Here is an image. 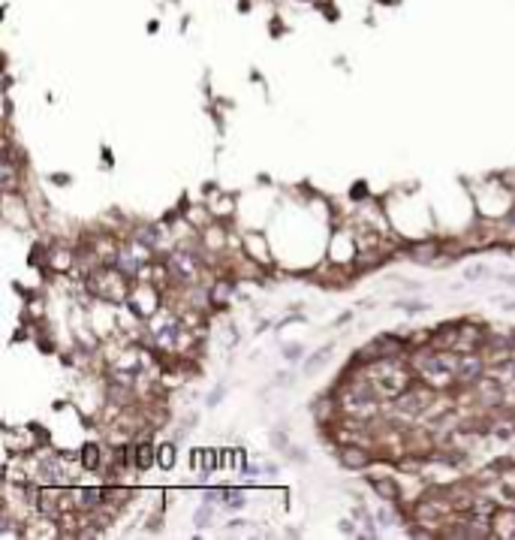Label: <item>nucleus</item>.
<instances>
[{
  "label": "nucleus",
  "instance_id": "7ed1b4c3",
  "mask_svg": "<svg viewBox=\"0 0 515 540\" xmlns=\"http://www.w3.org/2000/svg\"><path fill=\"white\" fill-rule=\"evenodd\" d=\"M340 465H347V468H365L368 465V456L362 453V450H344V453H340Z\"/></svg>",
  "mask_w": 515,
  "mask_h": 540
},
{
  "label": "nucleus",
  "instance_id": "20e7f679",
  "mask_svg": "<svg viewBox=\"0 0 515 540\" xmlns=\"http://www.w3.org/2000/svg\"><path fill=\"white\" fill-rule=\"evenodd\" d=\"M331 351H335V347H331V344H325V347H320V351H316L314 356H310V360L305 362V371H314V368H320V365H325V362H329V353Z\"/></svg>",
  "mask_w": 515,
  "mask_h": 540
},
{
  "label": "nucleus",
  "instance_id": "39448f33",
  "mask_svg": "<svg viewBox=\"0 0 515 540\" xmlns=\"http://www.w3.org/2000/svg\"><path fill=\"white\" fill-rule=\"evenodd\" d=\"M374 489L380 492L383 498H389V501H395V498H398V486L392 483V480H374Z\"/></svg>",
  "mask_w": 515,
  "mask_h": 540
},
{
  "label": "nucleus",
  "instance_id": "9b49d317",
  "mask_svg": "<svg viewBox=\"0 0 515 540\" xmlns=\"http://www.w3.org/2000/svg\"><path fill=\"white\" fill-rule=\"evenodd\" d=\"M208 504H211V501H208ZM208 504L199 507V513H196V526H205V519H208Z\"/></svg>",
  "mask_w": 515,
  "mask_h": 540
},
{
  "label": "nucleus",
  "instance_id": "0eeeda50",
  "mask_svg": "<svg viewBox=\"0 0 515 540\" xmlns=\"http://www.w3.org/2000/svg\"><path fill=\"white\" fill-rule=\"evenodd\" d=\"M226 504H229V507H241V504H244V495H241L238 489H229V492H226Z\"/></svg>",
  "mask_w": 515,
  "mask_h": 540
},
{
  "label": "nucleus",
  "instance_id": "f03ea898",
  "mask_svg": "<svg viewBox=\"0 0 515 540\" xmlns=\"http://www.w3.org/2000/svg\"><path fill=\"white\" fill-rule=\"evenodd\" d=\"M479 375H482V360H479V356H461L458 365H455V377L461 380V384H473Z\"/></svg>",
  "mask_w": 515,
  "mask_h": 540
},
{
  "label": "nucleus",
  "instance_id": "9d476101",
  "mask_svg": "<svg viewBox=\"0 0 515 540\" xmlns=\"http://www.w3.org/2000/svg\"><path fill=\"white\" fill-rule=\"evenodd\" d=\"M301 351H305V347H301V344H292V347H286V351H284V356H286V360H290V362H295V360H299V356H301Z\"/></svg>",
  "mask_w": 515,
  "mask_h": 540
},
{
  "label": "nucleus",
  "instance_id": "f257e3e1",
  "mask_svg": "<svg viewBox=\"0 0 515 540\" xmlns=\"http://www.w3.org/2000/svg\"><path fill=\"white\" fill-rule=\"evenodd\" d=\"M455 365L458 360H452L449 353H437V356H428V360H419V368L425 371L428 377H434L437 384H449L452 377H455ZM431 380V384H434Z\"/></svg>",
  "mask_w": 515,
  "mask_h": 540
},
{
  "label": "nucleus",
  "instance_id": "6e6552de",
  "mask_svg": "<svg viewBox=\"0 0 515 540\" xmlns=\"http://www.w3.org/2000/svg\"><path fill=\"white\" fill-rule=\"evenodd\" d=\"M97 459H100V456H97V447H94V444H88V447H85V465H88V468H94V465H97Z\"/></svg>",
  "mask_w": 515,
  "mask_h": 540
},
{
  "label": "nucleus",
  "instance_id": "ddd939ff",
  "mask_svg": "<svg viewBox=\"0 0 515 540\" xmlns=\"http://www.w3.org/2000/svg\"><path fill=\"white\" fill-rule=\"evenodd\" d=\"M506 284H512V287H515V275H506Z\"/></svg>",
  "mask_w": 515,
  "mask_h": 540
},
{
  "label": "nucleus",
  "instance_id": "f8f14e48",
  "mask_svg": "<svg viewBox=\"0 0 515 540\" xmlns=\"http://www.w3.org/2000/svg\"><path fill=\"white\" fill-rule=\"evenodd\" d=\"M479 275H486V269H482V266H473V269L467 272V278H479Z\"/></svg>",
  "mask_w": 515,
  "mask_h": 540
},
{
  "label": "nucleus",
  "instance_id": "1a4fd4ad",
  "mask_svg": "<svg viewBox=\"0 0 515 540\" xmlns=\"http://www.w3.org/2000/svg\"><path fill=\"white\" fill-rule=\"evenodd\" d=\"M160 462L166 468H172V462H175V450H172V447H163L160 450Z\"/></svg>",
  "mask_w": 515,
  "mask_h": 540
},
{
  "label": "nucleus",
  "instance_id": "423d86ee",
  "mask_svg": "<svg viewBox=\"0 0 515 540\" xmlns=\"http://www.w3.org/2000/svg\"><path fill=\"white\" fill-rule=\"evenodd\" d=\"M151 462H154V456H151V444H139V447H136V465L148 468Z\"/></svg>",
  "mask_w": 515,
  "mask_h": 540
}]
</instances>
